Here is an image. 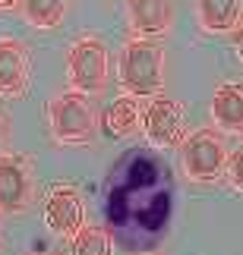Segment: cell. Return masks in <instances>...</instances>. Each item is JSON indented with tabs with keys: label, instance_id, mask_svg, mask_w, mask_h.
<instances>
[{
	"label": "cell",
	"instance_id": "6da1fadb",
	"mask_svg": "<svg viewBox=\"0 0 243 255\" xmlns=\"http://www.w3.org/2000/svg\"><path fill=\"white\" fill-rule=\"evenodd\" d=\"M104 230L130 255L155 252L168 240L177 214L174 173L152 145H136L114 158L101 183Z\"/></svg>",
	"mask_w": 243,
	"mask_h": 255
},
{
	"label": "cell",
	"instance_id": "7a4b0ae2",
	"mask_svg": "<svg viewBox=\"0 0 243 255\" xmlns=\"http://www.w3.org/2000/svg\"><path fill=\"white\" fill-rule=\"evenodd\" d=\"M117 79L123 95L149 98L164 82V51L155 41H130L123 44L117 60Z\"/></svg>",
	"mask_w": 243,
	"mask_h": 255
},
{
	"label": "cell",
	"instance_id": "3957f363",
	"mask_svg": "<svg viewBox=\"0 0 243 255\" xmlns=\"http://www.w3.org/2000/svg\"><path fill=\"white\" fill-rule=\"evenodd\" d=\"M51 117V132L60 145H89L95 139V111L79 92H63L47 104Z\"/></svg>",
	"mask_w": 243,
	"mask_h": 255
},
{
	"label": "cell",
	"instance_id": "277c9868",
	"mask_svg": "<svg viewBox=\"0 0 243 255\" xmlns=\"http://www.w3.org/2000/svg\"><path fill=\"white\" fill-rule=\"evenodd\" d=\"M180 161H183V173L196 183L206 180H218L225 176V164H228V148L221 132L215 129H193L180 145Z\"/></svg>",
	"mask_w": 243,
	"mask_h": 255
},
{
	"label": "cell",
	"instance_id": "5b68a950",
	"mask_svg": "<svg viewBox=\"0 0 243 255\" xmlns=\"http://www.w3.org/2000/svg\"><path fill=\"white\" fill-rule=\"evenodd\" d=\"M66 76L73 92L79 95H98L108 82V47L95 35L79 38L66 54Z\"/></svg>",
	"mask_w": 243,
	"mask_h": 255
},
{
	"label": "cell",
	"instance_id": "8992f818",
	"mask_svg": "<svg viewBox=\"0 0 243 255\" xmlns=\"http://www.w3.org/2000/svg\"><path fill=\"white\" fill-rule=\"evenodd\" d=\"M35 180L22 154H0V214H19L32 205Z\"/></svg>",
	"mask_w": 243,
	"mask_h": 255
},
{
	"label": "cell",
	"instance_id": "52a82bcc",
	"mask_svg": "<svg viewBox=\"0 0 243 255\" xmlns=\"http://www.w3.org/2000/svg\"><path fill=\"white\" fill-rule=\"evenodd\" d=\"M183 135V107L168 95H158L145 111V139L152 148H174Z\"/></svg>",
	"mask_w": 243,
	"mask_h": 255
},
{
	"label": "cell",
	"instance_id": "ba28073f",
	"mask_svg": "<svg viewBox=\"0 0 243 255\" xmlns=\"http://www.w3.org/2000/svg\"><path fill=\"white\" fill-rule=\"evenodd\" d=\"M44 221L47 227L60 237H76L82 227H85V205H82V195L73 189V186H57L47 195V205H44Z\"/></svg>",
	"mask_w": 243,
	"mask_h": 255
},
{
	"label": "cell",
	"instance_id": "9c48e42d",
	"mask_svg": "<svg viewBox=\"0 0 243 255\" xmlns=\"http://www.w3.org/2000/svg\"><path fill=\"white\" fill-rule=\"evenodd\" d=\"M28 85V47L19 38H0V95H22Z\"/></svg>",
	"mask_w": 243,
	"mask_h": 255
},
{
	"label": "cell",
	"instance_id": "30bf717a",
	"mask_svg": "<svg viewBox=\"0 0 243 255\" xmlns=\"http://www.w3.org/2000/svg\"><path fill=\"white\" fill-rule=\"evenodd\" d=\"M130 25L142 38H158L171 28V0H130Z\"/></svg>",
	"mask_w": 243,
	"mask_h": 255
},
{
	"label": "cell",
	"instance_id": "8fae6325",
	"mask_svg": "<svg viewBox=\"0 0 243 255\" xmlns=\"http://www.w3.org/2000/svg\"><path fill=\"white\" fill-rule=\"evenodd\" d=\"M212 120L225 132H243V85L225 82L212 95Z\"/></svg>",
	"mask_w": 243,
	"mask_h": 255
},
{
	"label": "cell",
	"instance_id": "7c38bea8",
	"mask_svg": "<svg viewBox=\"0 0 243 255\" xmlns=\"http://www.w3.org/2000/svg\"><path fill=\"white\" fill-rule=\"evenodd\" d=\"M196 16L206 32H231L240 22V0H196Z\"/></svg>",
	"mask_w": 243,
	"mask_h": 255
},
{
	"label": "cell",
	"instance_id": "4fadbf2b",
	"mask_svg": "<svg viewBox=\"0 0 243 255\" xmlns=\"http://www.w3.org/2000/svg\"><path fill=\"white\" fill-rule=\"evenodd\" d=\"M104 123H108V132L114 135V139L133 135L136 129H139V104H136V98L133 95H120L117 101L108 107Z\"/></svg>",
	"mask_w": 243,
	"mask_h": 255
},
{
	"label": "cell",
	"instance_id": "5bb4252c",
	"mask_svg": "<svg viewBox=\"0 0 243 255\" xmlns=\"http://www.w3.org/2000/svg\"><path fill=\"white\" fill-rule=\"evenodd\" d=\"M19 9H22V19L32 28H57L63 19L66 0H19Z\"/></svg>",
	"mask_w": 243,
	"mask_h": 255
},
{
	"label": "cell",
	"instance_id": "9a60e30c",
	"mask_svg": "<svg viewBox=\"0 0 243 255\" xmlns=\"http://www.w3.org/2000/svg\"><path fill=\"white\" fill-rule=\"evenodd\" d=\"M70 255H114V240L104 227H82L73 237Z\"/></svg>",
	"mask_w": 243,
	"mask_h": 255
},
{
	"label": "cell",
	"instance_id": "2e32d148",
	"mask_svg": "<svg viewBox=\"0 0 243 255\" xmlns=\"http://www.w3.org/2000/svg\"><path fill=\"white\" fill-rule=\"evenodd\" d=\"M225 176H228V183L234 186V189L243 192V145H237V148L231 151V158L225 164Z\"/></svg>",
	"mask_w": 243,
	"mask_h": 255
},
{
	"label": "cell",
	"instance_id": "e0dca14e",
	"mask_svg": "<svg viewBox=\"0 0 243 255\" xmlns=\"http://www.w3.org/2000/svg\"><path fill=\"white\" fill-rule=\"evenodd\" d=\"M231 44H234V51L240 54V60H243V22L231 28Z\"/></svg>",
	"mask_w": 243,
	"mask_h": 255
},
{
	"label": "cell",
	"instance_id": "ac0fdd59",
	"mask_svg": "<svg viewBox=\"0 0 243 255\" xmlns=\"http://www.w3.org/2000/svg\"><path fill=\"white\" fill-rule=\"evenodd\" d=\"M9 142V117H6V111L0 107V148Z\"/></svg>",
	"mask_w": 243,
	"mask_h": 255
},
{
	"label": "cell",
	"instance_id": "d6986e66",
	"mask_svg": "<svg viewBox=\"0 0 243 255\" xmlns=\"http://www.w3.org/2000/svg\"><path fill=\"white\" fill-rule=\"evenodd\" d=\"M13 6H19V0H0V9H13Z\"/></svg>",
	"mask_w": 243,
	"mask_h": 255
},
{
	"label": "cell",
	"instance_id": "ffe728a7",
	"mask_svg": "<svg viewBox=\"0 0 243 255\" xmlns=\"http://www.w3.org/2000/svg\"><path fill=\"white\" fill-rule=\"evenodd\" d=\"M145 255H155V252H145Z\"/></svg>",
	"mask_w": 243,
	"mask_h": 255
},
{
	"label": "cell",
	"instance_id": "44dd1931",
	"mask_svg": "<svg viewBox=\"0 0 243 255\" xmlns=\"http://www.w3.org/2000/svg\"><path fill=\"white\" fill-rule=\"evenodd\" d=\"M240 6H243V0H240Z\"/></svg>",
	"mask_w": 243,
	"mask_h": 255
}]
</instances>
